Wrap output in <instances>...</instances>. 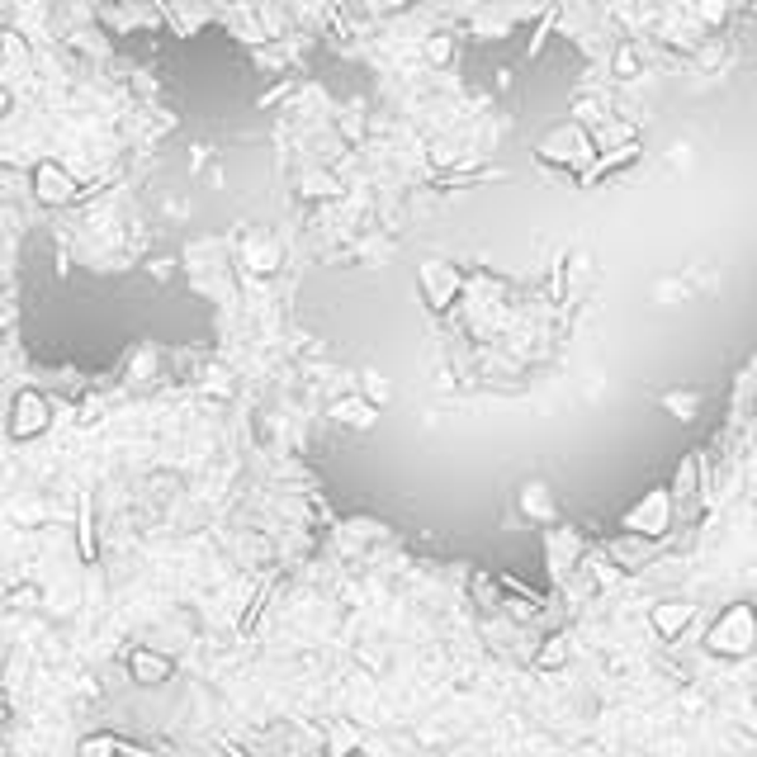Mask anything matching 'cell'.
<instances>
[{"mask_svg": "<svg viewBox=\"0 0 757 757\" xmlns=\"http://www.w3.org/2000/svg\"><path fill=\"white\" fill-rule=\"evenodd\" d=\"M540 161L545 166H577V161H597V151H591L583 123H563L549 143H540Z\"/></svg>", "mask_w": 757, "mask_h": 757, "instance_id": "1", "label": "cell"}, {"mask_svg": "<svg viewBox=\"0 0 757 757\" xmlns=\"http://www.w3.org/2000/svg\"><path fill=\"white\" fill-rule=\"evenodd\" d=\"M34 195L43 204H72L81 195V185H76V175L66 171L62 161H38V166H34Z\"/></svg>", "mask_w": 757, "mask_h": 757, "instance_id": "2", "label": "cell"}, {"mask_svg": "<svg viewBox=\"0 0 757 757\" xmlns=\"http://www.w3.org/2000/svg\"><path fill=\"white\" fill-rule=\"evenodd\" d=\"M246 260H251V270L270 274L284 260V251H280V242H274V237H251V242H246Z\"/></svg>", "mask_w": 757, "mask_h": 757, "instance_id": "3", "label": "cell"}, {"mask_svg": "<svg viewBox=\"0 0 757 757\" xmlns=\"http://www.w3.org/2000/svg\"><path fill=\"white\" fill-rule=\"evenodd\" d=\"M298 195L303 199H341V181H336V175H327V171H308L298 181Z\"/></svg>", "mask_w": 757, "mask_h": 757, "instance_id": "4", "label": "cell"}, {"mask_svg": "<svg viewBox=\"0 0 757 757\" xmlns=\"http://www.w3.org/2000/svg\"><path fill=\"white\" fill-rule=\"evenodd\" d=\"M635 157H639V143H625V147L606 151V157L597 161V166H591V181H601V175H611V171H625Z\"/></svg>", "mask_w": 757, "mask_h": 757, "instance_id": "5", "label": "cell"}, {"mask_svg": "<svg viewBox=\"0 0 757 757\" xmlns=\"http://www.w3.org/2000/svg\"><path fill=\"white\" fill-rule=\"evenodd\" d=\"M611 76L615 81H635V76H644V58H639V48H615V62H611Z\"/></svg>", "mask_w": 757, "mask_h": 757, "instance_id": "6", "label": "cell"}, {"mask_svg": "<svg viewBox=\"0 0 757 757\" xmlns=\"http://www.w3.org/2000/svg\"><path fill=\"white\" fill-rule=\"evenodd\" d=\"M426 62H431V66H450L454 62V38L450 34H431V38H426Z\"/></svg>", "mask_w": 757, "mask_h": 757, "instance_id": "7", "label": "cell"}, {"mask_svg": "<svg viewBox=\"0 0 757 757\" xmlns=\"http://www.w3.org/2000/svg\"><path fill=\"white\" fill-rule=\"evenodd\" d=\"M729 5H734V0H700V5H696V19L706 24V29H720V24L729 19Z\"/></svg>", "mask_w": 757, "mask_h": 757, "instance_id": "8", "label": "cell"}, {"mask_svg": "<svg viewBox=\"0 0 757 757\" xmlns=\"http://www.w3.org/2000/svg\"><path fill=\"white\" fill-rule=\"evenodd\" d=\"M336 417H346V421H369V417H375V407H365L360 403V398H351V403H336Z\"/></svg>", "mask_w": 757, "mask_h": 757, "instance_id": "9", "label": "cell"}, {"mask_svg": "<svg viewBox=\"0 0 757 757\" xmlns=\"http://www.w3.org/2000/svg\"><path fill=\"white\" fill-rule=\"evenodd\" d=\"M668 412H682V417H691V412H696V393H686V398L672 393V398H668Z\"/></svg>", "mask_w": 757, "mask_h": 757, "instance_id": "10", "label": "cell"}, {"mask_svg": "<svg viewBox=\"0 0 757 757\" xmlns=\"http://www.w3.org/2000/svg\"><path fill=\"white\" fill-rule=\"evenodd\" d=\"M365 383H369V398H379V403H383V398H389V383H383V379L365 375Z\"/></svg>", "mask_w": 757, "mask_h": 757, "instance_id": "11", "label": "cell"}]
</instances>
